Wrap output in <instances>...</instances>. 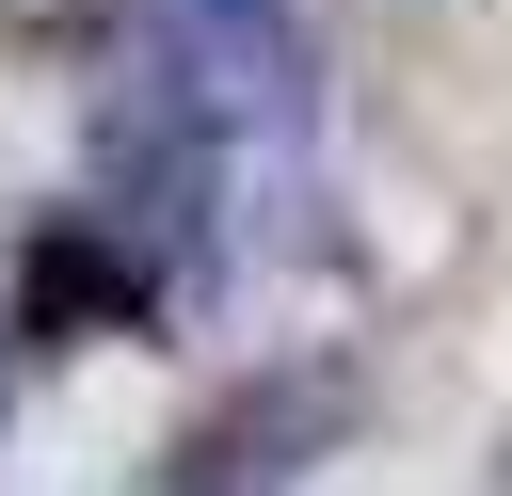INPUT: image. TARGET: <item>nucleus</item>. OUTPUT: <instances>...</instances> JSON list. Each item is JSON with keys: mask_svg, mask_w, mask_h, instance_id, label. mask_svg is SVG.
<instances>
[{"mask_svg": "<svg viewBox=\"0 0 512 496\" xmlns=\"http://www.w3.org/2000/svg\"><path fill=\"white\" fill-rule=\"evenodd\" d=\"M128 64L176 80V96L208 112V144H224V128L288 144V128H304V32H288L272 0H144V16H128Z\"/></svg>", "mask_w": 512, "mask_h": 496, "instance_id": "2", "label": "nucleus"}, {"mask_svg": "<svg viewBox=\"0 0 512 496\" xmlns=\"http://www.w3.org/2000/svg\"><path fill=\"white\" fill-rule=\"evenodd\" d=\"M336 416H352L336 368H256L240 400H208V416L176 432V496H288V480L336 448Z\"/></svg>", "mask_w": 512, "mask_h": 496, "instance_id": "3", "label": "nucleus"}, {"mask_svg": "<svg viewBox=\"0 0 512 496\" xmlns=\"http://www.w3.org/2000/svg\"><path fill=\"white\" fill-rule=\"evenodd\" d=\"M80 160H96V224L160 272V256H208V208H224V144H208V112L176 96V80H144V64H112L96 80V112H80Z\"/></svg>", "mask_w": 512, "mask_h": 496, "instance_id": "1", "label": "nucleus"}, {"mask_svg": "<svg viewBox=\"0 0 512 496\" xmlns=\"http://www.w3.org/2000/svg\"><path fill=\"white\" fill-rule=\"evenodd\" d=\"M0 416H16V352H0Z\"/></svg>", "mask_w": 512, "mask_h": 496, "instance_id": "5", "label": "nucleus"}, {"mask_svg": "<svg viewBox=\"0 0 512 496\" xmlns=\"http://www.w3.org/2000/svg\"><path fill=\"white\" fill-rule=\"evenodd\" d=\"M144 288H160V272L80 208V224H48V240L16 256V336H48V352H64V336H112V320H144Z\"/></svg>", "mask_w": 512, "mask_h": 496, "instance_id": "4", "label": "nucleus"}]
</instances>
